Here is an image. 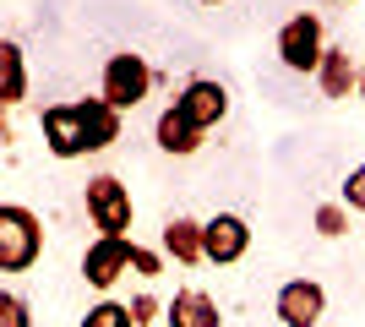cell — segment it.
Returning a JSON list of instances; mask_svg holds the SVG:
<instances>
[{"label":"cell","mask_w":365,"mask_h":327,"mask_svg":"<svg viewBox=\"0 0 365 327\" xmlns=\"http://www.w3.org/2000/svg\"><path fill=\"white\" fill-rule=\"evenodd\" d=\"M44 251V224L38 213H28L22 202L0 207V273H28Z\"/></svg>","instance_id":"1"},{"label":"cell","mask_w":365,"mask_h":327,"mask_svg":"<svg viewBox=\"0 0 365 327\" xmlns=\"http://www.w3.org/2000/svg\"><path fill=\"white\" fill-rule=\"evenodd\" d=\"M82 207H88L98 234H120V240H125V229H131V213H137V207H131V186H125L120 175H88Z\"/></svg>","instance_id":"2"},{"label":"cell","mask_w":365,"mask_h":327,"mask_svg":"<svg viewBox=\"0 0 365 327\" xmlns=\"http://www.w3.org/2000/svg\"><path fill=\"white\" fill-rule=\"evenodd\" d=\"M327 49L333 44H327V28H322L317 11H300L278 28V61H284V71H294V77L322 71V55H327Z\"/></svg>","instance_id":"3"},{"label":"cell","mask_w":365,"mask_h":327,"mask_svg":"<svg viewBox=\"0 0 365 327\" xmlns=\"http://www.w3.org/2000/svg\"><path fill=\"white\" fill-rule=\"evenodd\" d=\"M148 93H153V66L142 61V55H131V49H115L104 61V93L98 98H109V104L125 115V109H137Z\"/></svg>","instance_id":"4"},{"label":"cell","mask_w":365,"mask_h":327,"mask_svg":"<svg viewBox=\"0 0 365 327\" xmlns=\"http://www.w3.org/2000/svg\"><path fill=\"white\" fill-rule=\"evenodd\" d=\"M38 131H44V147L55 158H88L93 153V137H88V120H82V104H49L38 115Z\"/></svg>","instance_id":"5"},{"label":"cell","mask_w":365,"mask_h":327,"mask_svg":"<svg viewBox=\"0 0 365 327\" xmlns=\"http://www.w3.org/2000/svg\"><path fill=\"white\" fill-rule=\"evenodd\" d=\"M131 251H137V240H120V234L88 240V251H82V279H88L93 289H115V284L131 273Z\"/></svg>","instance_id":"6"},{"label":"cell","mask_w":365,"mask_h":327,"mask_svg":"<svg viewBox=\"0 0 365 327\" xmlns=\"http://www.w3.org/2000/svg\"><path fill=\"white\" fill-rule=\"evenodd\" d=\"M175 109H180L197 131H213V125L229 115V88L218 77H191L180 88V98H175Z\"/></svg>","instance_id":"7"},{"label":"cell","mask_w":365,"mask_h":327,"mask_svg":"<svg viewBox=\"0 0 365 327\" xmlns=\"http://www.w3.org/2000/svg\"><path fill=\"white\" fill-rule=\"evenodd\" d=\"M273 316L284 327H317L322 316H327V289H322L317 279H289L273 300Z\"/></svg>","instance_id":"8"},{"label":"cell","mask_w":365,"mask_h":327,"mask_svg":"<svg viewBox=\"0 0 365 327\" xmlns=\"http://www.w3.org/2000/svg\"><path fill=\"white\" fill-rule=\"evenodd\" d=\"M158 246H164V256H175L180 267L207 262V218L175 213V218L164 224V234H158Z\"/></svg>","instance_id":"9"},{"label":"cell","mask_w":365,"mask_h":327,"mask_svg":"<svg viewBox=\"0 0 365 327\" xmlns=\"http://www.w3.org/2000/svg\"><path fill=\"white\" fill-rule=\"evenodd\" d=\"M245 251H251V224H245L240 213H213L207 218V262L229 267V262H240Z\"/></svg>","instance_id":"10"},{"label":"cell","mask_w":365,"mask_h":327,"mask_svg":"<svg viewBox=\"0 0 365 327\" xmlns=\"http://www.w3.org/2000/svg\"><path fill=\"white\" fill-rule=\"evenodd\" d=\"M202 137H207V131H197V125L185 120L175 104L153 120V142H158V153H169V158H191V153L202 147Z\"/></svg>","instance_id":"11"},{"label":"cell","mask_w":365,"mask_h":327,"mask_svg":"<svg viewBox=\"0 0 365 327\" xmlns=\"http://www.w3.org/2000/svg\"><path fill=\"white\" fill-rule=\"evenodd\" d=\"M360 66H354V55L344 44H333L327 55H322V71H317V82H322V93L327 98H349V93H360Z\"/></svg>","instance_id":"12"},{"label":"cell","mask_w":365,"mask_h":327,"mask_svg":"<svg viewBox=\"0 0 365 327\" xmlns=\"http://www.w3.org/2000/svg\"><path fill=\"white\" fill-rule=\"evenodd\" d=\"M169 327H224V316H218V300L207 295V289H180V295L169 300Z\"/></svg>","instance_id":"13"},{"label":"cell","mask_w":365,"mask_h":327,"mask_svg":"<svg viewBox=\"0 0 365 327\" xmlns=\"http://www.w3.org/2000/svg\"><path fill=\"white\" fill-rule=\"evenodd\" d=\"M28 98V66H22V44L16 38H6L0 44V104L16 109Z\"/></svg>","instance_id":"14"},{"label":"cell","mask_w":365,"mask_h":327,"mask_svg":"<svg viewBox=\"0 0 365 327\" xmlns=\"http://www.w3.org/2000/svg\"><path fill=\"white\" fill-rule=\"evenodd\" d=\"M76 327H137V316H131V306H120V300H98V306H88V316Z\"/></svg>","instance_id":"15"},{"label":"cell","mask_w":365,"mask_h":327,"mask_svg":"<svg viewBox=\"0 0 365 327\" xmlns=\"http://www.w3.org/2000/svg\"><path fill=\"white\" fill-rule=\"evenodd\" d=\"M311 224H317V234L338 240V234H349V207H344V202H322L317 213H311Z\"/></svg>","instance_id":"16"},{"label":"cell","mask_w":365,"mask_h":327,"mask_svg":"<svg viewBox=\"0 0 365 327\" xmlns=\"http://www.w3.org/2000/svg\"><path fill=\"white\" fill-rule=\"evenodd\" d=\"M28 322H33L28 300L16 295V289H6V295H0V327H28Z\"/></svg>","instance_id":"17"},{"label":"cell","mask_w":365,"mask_h":327,"mask_svg":"<svg viewBox=\"0 0 365 327\" xmlns=\"http://www.w3.org/2000/svg\"><path fill=\"white\" fill-rule=\"evenodd\" d=\"M125 306H131V316H137V327H153V322H158V316H169V306H158V295H148V289H142V295H131V300H125Z\"/></svg>","instance_id":"18"},{"label":"cell","mask_w":365,"mask_h":327,"mask_svg":"<svg viewBox=\"0 0 365 327\" xmlns=\"http://www.w3.org/2000/svg\"><path fill=\"white\" fill-rule=\"evenodd\" d=\"M344 207H349V213H365V164H354V170L344 175Z\"/></svg>","instance_id":"19"},{"label":"cell","mask_w":365,"mask_h":327,"mask_svg":"<svg viewBox=\"0 0 365 327\" xmlns=\"http://www.w3.org/2000/svg\"><path fill=\"white\" fill-rule=\"evenodd\" d=\"M131 273H137V279H158V273H164V251L137 246V251H131Z\"/></svg>","instance_id":"20"},{"label":"cell","mask_w":365,"mask_h":327,"mask_svg":"<svg viewBox=\"0 0 365 327\" xmlns=\"http://www.w3.org/2000/svg\"><path fill=\"white\" fill-rule=\"evenodd\" d=\"M202 6H224V0H202Z\"/></svg>","instance_id":"21"},{"label":"cell","mask_w":365,"mask_h":327,"mask_svg":"<svg viewBox=\"0 0 365 327\" xmlns=\"http://www.w3.org/2000/svg\"><path fill=\"white\" fill-rule=\"evenodd\" d=\"M360 98H365V77H360Z\"/></svg>","instance_id":"22"}]
</instances>
